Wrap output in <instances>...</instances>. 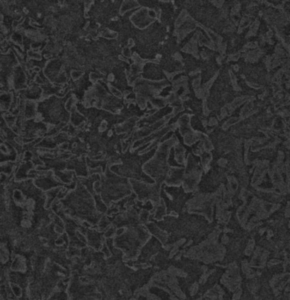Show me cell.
Here are the masks:
<instances>
[{
    "mask_svg": "<svg viewBox=\"0 0 290 300\" xmlns=\"http://www.w3.org/2000/svg\"><path fill=\"white\" fill-rule=\"evenodd\" d=\"M131 19L132 23L139 28H145L147 26H149L151 22L153 21V19H151L148 16L147 8L139 9L137 12H135L131 15Z\"/></svg>",
    "mask_w": 290,
    "mask_h": 300,
    "instance_id": "obj_1",
    "label": "cell"
},
{
    "mask_svg": "<svg viewBox=\"0 0 290 300\" xmlns=\"http://www.w3.org/2000/svg\"><path fill=\"white\" fill-rule=\"evenodd\" d=\"M37 103L35 100H27L26 102L25 109L23 112V116L26 120H30L34 117H36Z\"/></svg>",
    "mask_w": 290,
    "mask_h": 300,
    "instance_id": "obj_2",
    "label": "cell"
},
{
    "mask_svg": "<svg viewBox=\"0 0 290 300\" xmlns=\"http://www.w3.org/2000/svg\"><path fill=\"white\" fill-rule=\"evenodd\" d=\"M13 100V94L10 92H3L1 94V109L3 112H8Z\"/></svg>",
    "mask_w": 290,
    "mask_h": 300,
    "instance_id": "obj_3",
    "label": "cell"
},
{
    "mask_svg": "<svg viewBox=\"0 0 290 300\" xmlns=\"http://www.w3.org/2000/svg\"><path fill=\"white\" fill-rule=\"evenodd\" d=\"M70 120H71V124L75 128H77V127H81L85 123V122L87 121V118L83 114H80L79 112L77 111L75 113L71 114Z\"/></svg>",
    "mask_w": 290,
    "mask_h": 300,
    "instance_id": "obj_4",
    "label": "cell"
},
{
    "mask_svg": "<svg viewBox=\"0 0 290 300\" xmlns=\"http://www.w3.org/2000/svg\"><path fill=\"white\" fill-rule=\"evenodd\" d=\"M139 7V3L138 2H135V1H125L122 5H121V8H120V13L122 14L125 13L126 12H129L134 8H138Z\"/></svg>",
    "mask_w": 290,
    "mask_h": 300,
    "instance_id": "obj_5",
    "label": "cell"
},
{
    "mask_svg": "<svg viewBox=\"0 0 290 300\" xmlns=\"http://www.w3.org/2000/svg\"><path fill=\"white\" fill-rule=\"evenodd\" d=\"M75 103H76V99H75V97L71 96V97L65 101V110H66L68 113H71L72 110H73V108L75 106Z\"/></svg>",
    "mask_w": 290,
    "mask_h": 300,
    "instance_id": "obj_6",
    "label": "cell"
},
{
    "mask_svg": "<svg viewBox=\"0 0 290 300\" xmlns=\"http://www.w3.org/2000/svg\"><path fill=\"white\" fill-rule=\"evenodd\" d=\"M109 92H111V94H112L115 98H116V99H121V98L123 97V92H122L120 90H118L116 87H115V86L109 85Z\"/></svg>",
    "mask_w": 290,
    "mask_h": 300,
    "instance_id": "obj_7",
    "label": "cell"
},
{
    "mask_svg": "<svg viewBox=\"0 0 290 300\" xmlns=\"http://www.w3.org/2000/svg\"><path fill=\"white\" fill-rule=\"evenodd\" d=\"M102 36H103L104 38H107V39H115V38L117 37V33L114 32V31H111L109 29H105L102 32Z\"/></svg>",
    "mask_w": 290,
    "mask_h": 300,
    "instance_id": "obj_8",
    "label": "cell"
},
{
    "mask_svg": "<svg viewBox=\"0 0 290 300\" xmlns=\"http://www.w3.org/2000/svg\"><path fill=\"white\" fill-rule=\"evenodd\" d=\"M27 55H28V58L29 59H33L35 61H41L42 60V55L41 53L39 52H36L32 50H29L28 52H27Z\"/></svg>",
    "mask_w": 290,
    "mask_h": 300,
    "instance_id": "obj_9",
    "label": "cell"
},
{
    "mask_svg": "<svg viewBox=\"0 0 290 300\" xmlns=\"http://www.w3.org/2000/svg\"><path fill=\"white\" fill-rule=\"evenodd\" d=\"M83 74H84V72L83 71H78V70H73V71H72V72H71V77H72V79L73 80H78V79H79L82 76H83Z\"/></svg>",
    "mask_w": 290,
    "mask_h": 300,
    "instance_id": "obj_10",
    "label": "cell"
},
{
    "mask_svg": "<svg viewBox=\"0 0 290 300\" xmlns=\"http://www.w3.org/2000/svg\"><path fill=\"white\" fill-rule=\"evenodd\" d=\"M13 197H14V200L17 202H21L24 201V197H23V194L22 193L19 191V190H15L14 194H13Z\"/></svg>",
    "mask_w": 290,
    "mask_h": 300,
    "instance_id": "obj_11",
    "label": "cell"
},
{
    "mask_svg": "<svg viewBox=\"0 0 290 300\" xmlns=\"http://www.w3.org/2000/svg\"><path fill=\"white\" fill-rule=\"evenodd\" d=\"M89 77H90L91 81H92L93 83H94L95 85H96V83L101 79V76H100L98 73H96V72H91Z\"/></svg>",
    "mask_w": 290,
    "mask_h": 300,
    "instance_id": "obj_12",
    "label": "cell"
},
{
    "mask_svg": "<svg viewBox=\"0 0 290 300\" xmlns=\"http://www.w3.org/2000/svg\"><path fill=\"white\" fill-rule=\"evenodd\" d=\"M123 56H125V59H129V58H131V57H132L131 56V49H129L128 47H125V48H124L123 49Z\"/></svg>",
    "mask_w": 290,
    "mask_h": 300,
    "instance_id": "obj_13",
    "label": "cell"
},
{
    "mask_svg": "<svg viewBox=\"0 0 290 300\" xmlns=\"http://www.w3.org/2000/svg\"><path fill=\"white\" fill-rule=\"evenodd\" d=\"M107 127H108V122L106 120H102L101 123H100V127H99V130L101 132H103L107 129Z\"/></svg>",
    "mask_w": 290,
    "mask_h": 300,
    "instance_id": "obj_14",
    "label": "cell"
},
{
    "mask_svg": "<svg viewBox=\"0 0 290 300\" xmlns=\"http://www.w3.org/2000/svg\"><path fill=\"white\" fill-rule=\"evenodd\" d=\"M69 148V143L67 142H65V143H62L58 145V149L63 151H65L66 150H68Z\"/></svg>",
    "mask_w": 290,
    "mask_h": 300,
    "instance_id": "obj_15",
    "label": "cell"
},
{
    "mask_svg": "<svg viewBox=\"0 0 290 300\" xmlns=\"http://www.w3.org/2000/svg\"><path fill=\"white\" fill-rule=\"evenodd\" d=\"M13 293L16 295V296H20L21 295V290L20 288H19L17 285H13Z\"/></svg>",
    "mask_w": 290,
    "mask_h": 300,
    "instance_id": "obj_16",
    "label": "cell"
},
{
    "mask_svg": "<svg viewBox=\"0 0 290 300\" xmlns=\"http://www.w3.org/2000/svg\"><path fill=\"white\" fill-rule=\"evenodd\" d=\"M134 44H135L134 41H133L132 39H129V40H128V44H127L126 47H128L129 49H131V47H133V46H134Z\"/></svg>",
    "mask_w": 290,
    "mask_h": 300,
    "instance_id": "obj_17",
    "label": "cell"
},
{
    "mask_svg": "<svg viewBox=\"0 0 290 300\" xmlns=\"http://www.w3.org/2000/svg\"><path fill=\"white\" fill-rule=\"evenodd\" d=\"M63 243H64V240H63L62 239H56V245H58V246H61Z\"/></svg>",
    "mask_w": 290,
    "mask_h": 300,
    "instance_id": "obj_18",
    "label": "cell"
}]
</instances>
